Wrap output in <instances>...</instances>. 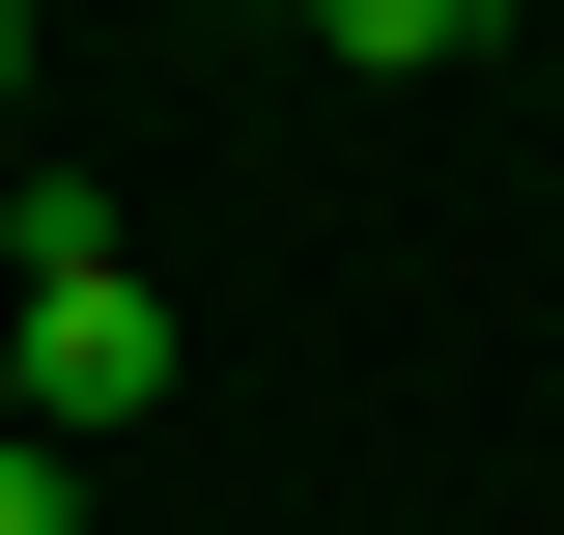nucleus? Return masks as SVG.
<instances>
[{"label":"nucleus","instance_id":"obj_5","mask_svg":"<svg viewBox=\"0 0 564 535\" xmlns=\"http://www.w3.org/2000/svg\"><path fill=\"white\" fill-rule=\"evenodd\" d=\"M0 423H29V367H0Z\"/></svg>","mask_w":564,"mask_h":535},{"label":"nucleus","instance_id":"obj_4","mask_svg":"<svg viewBox=\"0 0 564 535\" xmlns=\"http://www.w3.org/2000/svg\"><path fill=\"white\" fill-rule=\"evenodd\" d=\"M0 85H29V0H0Z\"/></svg>","mask_w":564,"mask_h":535},{"label":"nucleus","instance_id":"obj_2","mask_svg":"<svg viewBox=\"0 0 564 535\" xmlns=\"http://www.w3.org/2000/svg\"><path fill=\"white\" fill-rule=\"evenodd\" d=\"M311 57H367V85H423V57H480V0H311Z\"/></svg>","mask_w":564,"mask_h":535},{"label":"nucleus","instance_id":"obj_6","mask_svg":"<svg viewBox=\"0 0 564 535\" xmlns=\"http://www.w3.org/2000/svg\"><path fill=\"white\" fill-rule=\"evenodd\" d=\"M282 29H311V0H282Z\"/></svg>","mask_w":564,"mask_h":535},{"label":"nucleus","instance_id":"obj_3","mask_svg":"<svg viewBox=\"0 0 564 535\" xmlns=\"http://www.w3.org/2000/svg\"><path fill=\"white\" fill-rule=\"evenodd\" d=\"M0 535H85V451H57V423H0Z\"/></svg>","mask_w":564,"mask_h":535},{"label":"nucleus","instance_id":"obj_1","mask_svg":"<svg viewBox=\"0 0 564 535\" xmlns=\"http://www.w3.org/2000/svg\"><path fill=\"white\" fill-rule=\"evenodd\" d=\"M0 367H29V423H57V451L170 423V367H198V338H170V282L113 254V198H85V170H0Z\"/></svg>","mask_w":564,"mask_h":535}]
</instances>
